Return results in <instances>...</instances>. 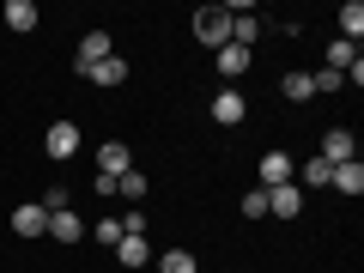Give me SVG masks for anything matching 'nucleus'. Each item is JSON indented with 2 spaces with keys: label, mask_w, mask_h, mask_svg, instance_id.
Returning a JSON list of instances; mask_svg holds the SVG:
<instances>
[{
  "label": "nucleus",
  "mask_w": 364,
  "mask_h": 273,
  "mask_svg": "<svg viewBox=\"0 0 364 273\" xmlns=\"http://www.w3.org/2000/svg\"><path fill=\"white\" fill-rule=\"evenodd\" d=\"M231 18H237L231 6H200V13H195V37L207 43L213 55H219L225 43H231Z\"/></svg>",
  "instance_id": "1"
},
{
  "label": "nucleus",
  "mask_w": 364,
  "mask_h": 273,
  "mask_svg": "<svg viewBox=\"0 0 364 273\" xmlns=\"http://www.w3.org/2000/svg\"><path fill=\"white\" fill-rule=\"evenodd\" d=\"M291 176H298V158H291V152H267L255 164V188H286Z\"/></svg>",
  "instance_id": "2"
},
{
  "label": "nucleus",
  "mask_w": 364,
  "mask_h": 273,
  "mask_svg": "<svg viewBox=\"0 0 364 273\" xmlns=\"http://www.w3.org/2000/svg\"><path fill=\"white\" fill-rule=\"evenodd\" d=\"M207 116L219 122V128H237V122L249 116V97H243V91H237V85H225L219 97H213V104H207Z\"/></svg>",
  "instance_id": "3"
},
{
  "label": "nucleus",
  "mask_w": 364,
  "mask_h": 273,
  "mask_svg": "<svg viewBox=\"0 0 364 273\" xmlns=\"http://www.w3.org/2000/svg\"><path fill=\"white\" fill-rule=\"evenodd\" d=\"M128 170H134V152H128V140H104V146H97V176H104V182L128 176Z\"/></svg>",
  "instance_id": "4"
},
{
  "label": "nucleus",
  "mask_w": 364,
  "mask_h": 273,
  "mask_svg": "<svg viewBox=\"0 0 364 273\" xmlns=\"http://www.w3.org/2000/svg\"><path fill=\"white\" fill-rule=\"evenodd\" d=\"M316 158H328V164H352V158H358L352 128H328V134H322V152H316Z\"/></svg>",
  "instance_id": "5"
},
{
  "label": "nucleus",
  "mask_w": 364,
  "mask_h": 273,
  "mask_svg": "<svg viewBox=\"0 0 364 273\" xmlns=\"http://www.w3.org/2000/svg\"><path fill=\"white\" fill-rule=\"evenodd\" d=\"M43 152H49L55 164H61V158H73V152H79V128H73V122H55V128L43 134Z\"/></svg>",
  "instance_id": "6"
},
{
  "label": "nucleus",
  "mask_w": 364,
  "mask_h": 273,
  "mask_svg": "<svg viewBox=\"0 0 364 273\" xmlns=\"http://www.w3.org/2000/svg\"><path fill=\"white\" fill-rule=\"evenodd\" d=\"M267 213H273V219H298V213H304V188H298V182L267 188Z\"/></svg>",
  "instance_id": "7"
},
{
  "label": "nucleus",
  "mask_w": 364,
  "mask_h": 273,
  "mask_svg": "<svg viewBox=\"0 0 364 273\" xmlns=\"http://www.w3.org/2000/svg\"><path fill=\"white\" fill-rule=\"evenodd\" d=\"M13 231L18 237H49V213L37 200H25V207H13Z\"/></svg>",
  "instance_id": "8"
},
{
  "label": "nucleus",
  "mask_w": 364,
  "mask_h": 273,
  "mask_svg": "<svg viewBox=\"0 0 364 273\" xmlns=\"http://www.w3.org/2000/svg\"><path fill=\"white\" fill-rule=\"evenodd\" d=\"M109 55H116L109 31H85V37H79V67H97V61H109Z\"/></svg>",
  "instance_id": "9"
},
{
  "label": "nucleus",
  "mask_w": 364,
  "mask_h": 273,
  "mask_svg": "<svg viewBox=\"0 0 364 273\" xmlns=\"http://www.w3.org/2000/svg\"><path fill=\"white\" fill-rule=\"evenodd\" d=\"M79 73H85L91 85H104V91H116L122 79H128V61H122V55H109V61H97V67H79Z\"/></svg>",
  "instance_id": "10"
},
{
  "label": "nucleus",
  "mask_w": 364,
  "mask_h": 273,
  "mask_svg": "<svg viewBox=\"0 0 364 273\" xmlns=\"http://www.w3.org/2000/svg\"><path fill=\"white\" fill-rule=\"evenodd\" d=\"M213 61H219V73H225V79H243V73H249V61H255V49H243V43H225Z\"/></svg>",
  "instance_id": "11"
},
{
  "label": "nucleus",
  "mask_w": 364,
  "mask_h": 273,
  "mask_svg": "<svg viewBox=\"0 0 364 273\" xmlns=\"http://www.w3.org/2000/svg\"><path fill=\"white\" fill-rule=\"evenodd\" d=\"M85 231H91V225L79 219L73 207H67V213H49V237H55V243H79V237H85Z\"/></svg>",
  "instance_id": "12"
},
{
  "label": "nucleus",
  "mask_w": 364,
  "mask_h": 273,
  "mask_svg": "<svg viewBox=\"0 0 364 273\" xmlns=\"http://www.w3.org/2000/svg\"><path fill=\"white\" fill-rule=\"evenodd\" d=\"M328 188H340V195H364V164H358V158H352V164H334Z\"/></svg>",
  "instance_id": "13"
},
{
  "label": "nucleus",
  "mask_w": 364,
  "mask_h": 273,
  "mask_svg": "<svg viewBox=\"0 0 364 273\" xmlns=\"http://www.w3.org/2000/svg\"><path fill=\"white\" fill-rule=\"evenodd\" d=\"M146 261H152V243L146 237H122L116 243V267H146Z\"/></svg>",
  "instance_id": "14"
},
{
  "label": "nucleus",
  "mask_w": 364,
  "mask_h": 273,
  "mask_svg": "<svg viewBox=\"0 0 364 273\" xmlns=\"http://www.w3.org/2000/svg\"><path fill=\"white\" fill-rule=\"evenodd\" d=\"M37 0H6V25H13L18 31V37H25V31H37Z\"/></svg>",
  "instance_id": "15"
},
{
  "label": "nucleus",
  "mask_w": 364,
  "mask_h": 273,
  "mask_svg": "<svg viewBox=\"0 0 364 273\" xmlns=\"http://www.w3.org/2000/svg\"><path fill=\"white\" fill-rule=\"evenodd\" d=\"M358 37H364V6H358V0H346V6H340V43L358 49Z\"/></svg>",
  "instance_id": "16"
},
{
  "label": "nucleus",
  "mask_w": 364,
  "mask_h": 273,
  "mask_svg": "<svg viewBox=\"0 0 364 273\" xmlns=\"http://www.w3.org/2000/svg\"><path fill=\"white\" fill-rule=\"evenodd\" d=\"M279 91H286V104H310V97H316V85H310V73H304V67L279 79Z\"/></svg>",
  "instance_id": "17"
},
{
  "label": "nucleus",
  "mask_w": 364,
  "mask_h": 273,
  "mask_svg": "<svg viewBox=\"0 0 364 273\" xmlns=\"http://www.w3.org/2000/svg\"><path fill=\"white\" fill-rule=\"evenodd\" d=\"M328 176H334V164H328V158H310L291 182H298V188H328Z\"/></svg>",
  "instance_id": "18"
},
{
  "label": "nucleus",
  "mask_w": 364,
  "mask_h": 273,
  "mask_svg": "<svg viewBox=\"0 0 364 273\" xmlns=\"http://www.w3.org/2000/svg\"><path fill=\"white\" fill-rule=\"evenodd\" d=\"M328 67H334V73L346 79L352 67H358V49H352V43H340V37H334V43H328Z\"/></svg>",
  "instance_id": "19"
},
{
  "label": "nucleus",
  "mask_w": 364,
  "mask_h": 273,
  "mask_svg": "<svg viewBox=\"0 0 364 273\" xmlns=\"http://www.w3.org/2000/svg\"><path fill=\"white\" fill-rule=\"evenodd\" d=\"M158 273H200V261L188 255V249H164V255H158Z\"/></svg>",
  "instance_id": "20"
},
{
  "label": "nucleus",
  "mask_w": 364,
  "mask_h": 273,
  "mask_svg": "<svg viewBox=\"0 0 364 273\" xmlns=\"http://www.w3.org/2000/svg\"><path fill=\"white\" fill-rule=\"evenodd\" d=\"M91 237H97L104 249H116V243H122V219H116V213H104V219L91 225Z\"/></svg>",
  "instance_id": "21"
},
{
  "label": "nucleus",
  "mask_w": 364,
  "mask_h": 273,
  "mask_svg": "<svg viewBox=\"0 0 364 273\" xmlns=\"http://www.w3.org/2000/svg\"><path fill=\"white\" fill-rule=\"evenodd\" d=\"M255 37H261V18H231V43L255 49Z\"/></svg>",
  "instance_id": "22"
},
{
  "label": "nucleus",
  "mask_w": 364,
  "mask_h": 273,
  "mask_svg": "<svg viewBox=\"0 0 364 273\" xmlns=\"http://www.w3.org/2000/svg\"><path fill=\"white\" fill-rule=\"evenodd\" d=\"M116 195H122V200H146V176H140V170L116 176Z\"/></svg>",
  "instance_id": "23"
},
{
  "label": "nucleus",
  "mask_w": 364,
  "mask_h": 273,
  "mask_svg": "<svg viewBox=\"0 0 364 273\" xmlns=\"http://www.w3.org/2000/svg\"><path fill=\"white\" fill-rule=\"evenodd\" d=\"M310 85H316V97H328V91H340L346 79H340L334 67H316V73H310Z\"/></svg>",
  "instance_id": "24"
},
{
  "label": "nucleus",
  "mask_w": 364,
  "mask_h": 273,
  "mask_svg": "<svg viewBox=\"0 0 364 273\" xmlns=\"http://www.w3.org/2000/svg\"><path fill=\"white\" fill-rule=\"evenodd\" d=\"M243 213H249V219H267V188H249V195H243Z\"/></svg>",
  "instance_id": "25"
},
{
  "label": "nucleus",
  "mask_w": 364,
  "mask_h": 273,
  "mask_svg": "<svg viewBox=\"0 0 364 273\" xmlns=\"http://www.w3.org/2000/svg\"><path fill=\"white\" fill-rule=\"evenodd\" d=\"M37 207H43V213H67V207H73V200H67V188H49V195H43Z\"/></svg>",
  "instance_id": "26"
}]
</instances>
